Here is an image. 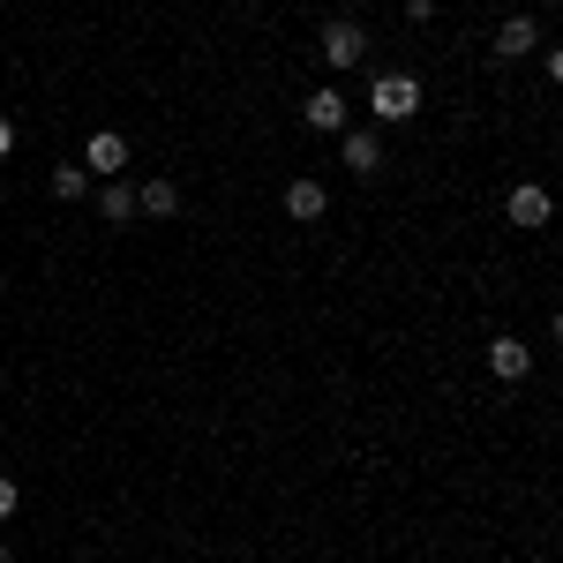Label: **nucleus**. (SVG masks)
Masks as SVG:
<instances>
[{
  "label": "nucleus",
  "instance_id": "f257e3e1",
  "mask_svg": "<svg viewBox=\"0 0 563 563\" xmlns=\"http://www.w3.org/2000/svg\"><path fill=\"white\" fill-rule=\"evenodd\" d=\"M368 113H376V121H413V113H421V84H413L406 68H384V76L368 84Z\"/></svg>",
  "mask_w": 563,
  "mask_h": 563
},
{
  "label": "nucleus",
  "instance_id": "f03ea898",
  "mask_svg": "<svg viewBox=\"0 0 563 563\" xmlns=\"http://www.w3.org/2000/svg\"><path fill=\"white\" fill-rule=\"evenodd\" d=\"M323 60L346 76V68H361L368 60V31L361 23H323Z\"/></svg>",
  "mask_w": 563,
  "mask_h": 563
},
{
  "label": "nucleus",
  "instance_id": "7ed1b4c3",
  "mask_svg": "<svg viewBox=\"0 0 563 563\" xmlns=\"http://www.w3.org/2000/svg\"><path fill=\"white\" fill-rule=\"evenodd\" d=\"M121 166H129V143H121V135H113V129H98V135H90V143H84V174L113 180V174H121Z\"/></svg>",
  "mask_w": 563,
  "mask_h": 563
},
{
  "label": "nucleus",
  "instance_id": "20e7f679",
  "mask_svg": "<svg viewBox=\"0 0 563 563\" xmlns=\"http://www.w3.org/2000/svg\"><path fill=\"white\" fill-rule=\"evenodd\" d=\"M301 121H308V129H323V135H331V129H346V98H339L331 84H323V90H308Z\"/></svg>",
  "mask_w": 563,
  "mask_h": 563
},
{
  "label": "nucleus",
  "instance_id": "39448f33",
  "mask_svg": "<svg viewBox=\"0 0 563 563\" xmlns=\"http://www.w3.org/2000/svg\"><path fill=\"white\" fill-rule=\"evenodd\" d=\"M323 203H331V196H323V180H286V218L316 225V218H323Z\"/></svg>",
  "mask_w": 563,
  "mask_h": 563
},
{
  "label": "nucleus",
  "instance_id": "423d86ee",
  "mask_svg": "<svg viewBox=\"0 0 563 563\" xmlns=\"http://www.w3.org/2000/svg\"><path fill=\"white\" fill-rule=\"evenodd\" d=\"M504 211H511V225H549V188H533V180H519Z\"/></svg>",
  "mask_w": 563,
  "mask_h": 563
},
{
  "label": "nucleus",
  "instance_id": "0eeeda50",
  "mask_svg": "<svg viewBox=\"0 0 563 563\" xmlns=\"http://www.w3.org/2000/svg\"><path fill=\"white\" fill-rule=\"evenodd\" d=\"M488 368H496V376H504V384H519L526 368H533V353H526L519 339H488Z\"/></svg>",
  "mask_w": 563,
  "mask_h": 563
},
{
  "label": "nucleus",
  "instance_id": "6e6552de",
  "mask_svg": "<svg viewBox=\"0 0 563 563\" xmlns=\"http://www.w3.org/2000/svg\"><path fill=\"white\" fill-rule=\"evenodd\" d=\"M526 45H541V23H533V15H511V23L496 31V53H504V60H519Z\"/></svg>",
  "mask_w": 563,
  "mask_h": 563
},
{
  "label": "nucleus",
  "instance_id": "1a4fd4ad",
  "mask_svg": "<svg viewBox=\"0 0 563 563\" xmlns=\"http://www.w3.org/2000/svg\"><path fill=\"white\" fill-rule=\"evenodd\" d=\"M98 211H106V225H129L135 218V188L129 180H106V188H98Z\"/></svg>",
  "mask_w": 563,
  "mask_h": 563
},
{
  "label": "nucleus",
  "instance_id": "9d476101",
  "mask_svg": "<svg viewBox=\"0 0 563 563\" xmlns=\"http://www.w3.org/2000/svg\"><path fill=\"white\" fill-rule=\"evenodd\" d=\"M346 166H353V174H376V166H384V143H376L368 129H353L346 135Z\"/></svg>",
  "mask_w": 563,
  "mask_h": 563
},
{
  "label": "nucleus",
  "instance_id": "9b49d317",
  "mask_svg": "<svg viewBox=\"0 0 563 563\" xmlns=\"http://www.w3.org/2000/svg\"><path fill=\"white\" fill-rule=\"evenodd\" d=\"M135 211H151V218H174V211H180V188H174L166 174H158L151 188H143V196H135Z\"/></svg>",
  "mask_w": 563,
  "mask_h": 563
},
{
  "label": "nucleus",
  "instance_id": "f8f14e48",
  "mask_svg": "<svg viewBox=\"0 0 563 563\" xmlns=\"http://www.w3.org/2000/svg\"><path fill=\"white\" fill-rule=\"evenodd\" d=\"M84 188H90V174H84V166H53V196H60V203H76Z\"/></svg>",
  "mask_w": 563,
  "mask_h": 563
},
{
  "label": "nucleus",
  "instance_id": "ddd939ff",
  "mask_svg": "<svg viewBox=\"0 0 563 563\" xmlns=\"http://www.w3.org/2000/svg\"><path fill=\"white\" fill-rule=\"evenodd\" d=\"M8 511H15V481L0 474V519H8Z\"/></svg>",
  "mask_w": 563,
  "mask_h": 563
},
{
  "label": "nucleus",
  "instance_id": "4468645a",
  "mask_svg": "<svg viewBox=\"0 0 563 563\" xmlns=\"http://www.w3.org/2000/svg\"><path fill=\"white\" fill-rule=\"evenodd\" d=\"M8 151H15V129H8V121H0V158H8Z\"/></svg>",
  "mask_w": 563,
  "mask_h": 563
},
{
  "label": "nucleus",
  "instance_id": "2eb2a0df",
  "mask_svg": "<svg viewBox=\"0 0 563 563\" xmlns=\"http://www.w3.org/2000/svg\"><path fill=\"white\" fill-rule=\"evenodd\" d=\"M0 563H15V556H8V541H0Z\"/></svg>",
  "mask_w": 563,
  "mask_h": 563
}]
</instances>
